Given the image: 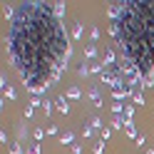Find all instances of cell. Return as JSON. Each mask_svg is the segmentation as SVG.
Wrapping results in <instances>:
<instances>
[{"instance_id":"1","label":"cell","mask_w":154,"mask_h":154,"mask_svg":"<svg viewBox=\"0 0 154 154\" xmlns=\"http://www.w3.org/2000/svg\"><path fill=\"white\" fill-rule=\"evenodd\" d=\"M5 45L10 65L32 97L45 94L60 80L72 55L70 35L55 17L52 3H23L15 10Z\"/></svg>"},{"instance_id":"2","label":"cell","mask_w":154,"mask_h":154,"mask_svg":"<svg viewBox=\"0 0 154 154\" xmlns=\"http://www.w3.org/2000/svg\"><path fill=\"white\" fill-rule=\"evenodd\" d=\"M119 55L129 57L144 77V87L154 85V3L127 0L122 15L109 23Z\"/></svg>"},{"instance_id":"3","label":"cell","mask_w":154,"mask_h":154,"mask_svg":"<svg viewBox=\"0 0 154 154\" xmlns=\"http://www.w3.org/2000/svg\"><path fill=\"white\" fill-rule=\"evenodd\" d=\"M55 107H57V112L67 114V112H70V100H67L65 94H60V97H55Z\"/></svg>"},{"instance_id":"4","label":"cell","mask_w":154,"mask_h":154,"mask_svg":"<svg viewBox=\"0 0 154 154\" xmlns=\"http://www.w3.org/2000/svg\"><path fill=\"white\" fill-rule=\"evenodd\" d=\"M90 100H92V104H94V107H104V100H102L100 87H92V90H90Z\"/></svg>"},{"instance_id":"5","label":"cell","mask_w":154,"mask_h":154,"mask_svg":"<svg viewBox=\"0 0 154 154\" xmlns=\"http://www.w3.org/2000/svg\"><path fill=\"white\" fill-rule=\"evenodd\" d=\"M94 57H97V45H94V42L85 45V60H87V62H94Z\"/></svg>"},{"instance_id":"6","label":"cell","mask_w":154,"mask_h":154,"mask_svg":"<svg viewBox=\"0 0 154 154\" xmlns=\"http://www.w3.org/2000/svg\"><path fill=\"white\" fill-rule=\"evenodd\" d=\"M124 132H127V137H132V139H137L139 137V132H137V127H134V122H124Z\"/></svg>"},{"instance_id":"7","label":"cell","mask_w":154,"mask_h":154,"mask_svg":"<svg viewBox=\"0 0 154 154\" xmlns=\"http://www.w3.org/2000/svg\"><path fill=\"white\" fill-rule=\"evenodd\" d=\"M52 13H55V17H65V3H52Z\"/></svg>"},{"instance_id":"8","label":"cell","mask_w":154,"mask_h":154,"mask_svg":"<svg viewBox=\"0 0 154 154\" xmlns=\"http://www.w3.org/2000/svg\"><path fill=\"white\" fill-rule=\"evenodd\" d=\"M124 122H127V119H124V114H117V117H112V129H122V127H124Z\"/></svg>"},{"instance_id":"9","label":"cell","mask_w":154,"mask_h":154,"mask_svg":"<svg viewBox=\"0 0 154 154\" xmlns=\"http://www.w3.org/2000/svg\"><path fill=\"white\" fill-rule=\"evenodd\" d=\"M82 97V90L80 87H70L67 90V100H80Z\"/></svg>"},{"instance_id":"10","label":"cell","mask_w":154,"mask_h":154,"mask_svg":"<svg viewBox=\"0 0 154 154\" xmlns=\"http://www.w3.org/2000/svg\"><path fill=\"white\" fill-rule=\"evenodd\" d=\"M77 75H80V77H87V75H90V62H87V60H82V65H80V70H77Z\"/></svg>"},{"instance_id":"11","label":"cell","mask_w":154,"mask_h":154,"mask_svg":"<svg viewBox=\"0 0 154 154\" xmlns=\"http://www.w3.org/2000/svg\"><path fill=\"white\" fill-rule=\"evenodd\" d=\"M132 102H134V104H144V92H142V90H134Z\"/></svg>"},{"instance_id":"12","label":"cell","mask_w":154,"mask_h":154,"mask_svg":"<svg viewBox=\"0 0 154 154\" xmlns=\"http://www.w3.org/2000/svg\"><path fill=\"white\" fill-rule=\"evenodd\" d=\"M112 114L117 117V114H124V104L122 102H112Z\"/></svg>"},{"instance_id":"13","label":"cell","mask_w":154,"mask_h":154,"mask_svg":"<svg viewBox=\"0 0 154 154\" xmlns=\"http://www.w3.org/2000/svg\"><path fill=\"white\" fill-rule=\"evenodd\" d=\"M102 70H104V65H102V62H90V72L102 75Z\"/></svg>"},{"instance_id":"14","label":"cell","mask_w":154,"mask_h":154,"mask_svg":"<svg viewBox=\"0 0 154 154\" xmlns=\"http://www.w3.org/2000/svg\"><path fill=\"white\" fill-rule=\"evenodd\" d=\"M90 127H92L94 132H97V129H104V127H102V119H100V117H92V119H90Z\"/></svg>"},{"instance_id":"15","label":"cell","mask_w":154,"mask_h":154,"mask_svg":"<svg viewBox=\"0 0 154 154\" xmlns=\"http://www.w3.org/2000/svg\"><path fill=\"white\" fill-rule=\"evenodd\" d=\"M60 142H62V144H72V142H75V134H72V132H65L62 137H60Z\"/></svg>"},{"instance_id":"16","label":"cell","mask_w":154,"mask_h":154,"mask_svg":"<svg viewBox=\"0 0 154 154\" xmlns=\"http://www.w3.org/2000/svg\"><path fill=\"white\" fill-rule=\"evenodd\" d=\"M10 154H23V142H13L10 144Z\"/></svg>"},{"instance_id":"17","label":"cell","mask_w":154,"mask_h":154,"mask_svg":"<svg viewBox=\"0 0 154 154\" xmlns=\"http://www.w3.org/2000/svg\"><path fill=\"white\" fill-rule=\"evenodd\" d=\"M72 37H75V40H80V37H82V25H80V23H75V27H72Z\"/></svg>"},{"instance_id":"18","label":"cell","mask_w":154,"mask_h":154,"mask_svg":"<svg viewBox=\"0 0 154 154\" xmlns=\"http://www.w3.org/2000/svg\"><path fill=\"white\" fill-rule=\"evenodd\" d=\"M3 15H5V17H10V23H13V17H15V10H13L10 5H3Z\"/></svg>"},{"instance_id":"19","label":"cell","mask_w":154,"mask_h":154,"mask_svg":"<svg viewBox=\"0 0 154 154\" xmlns=\"http://www.w3.org/2000/svg\"><path fill=\"white\" fill-rule=\"evenodd\" d=\"M32 137H35V142H42V137H45V132H42L40 127H37V129L32 132Z\"/></svg>"},{"instance_id":"20","label":"cell","mask_w":154,"mask_h":154,"mask_svg":"<svg viewBox=\"0 0 154 154\" xmlns=\"http://www.w3.org/2000/svg\"><path fill=\"white\" fill-rule=\"evenodd\" d=\"M52 104H55V102H47V100L42 102V109H45V117H47V114L52 112Z\"/></svg>"},{"instance_id":"21","label":"cell","mask_w":154,"mask_h":154,"mask_svg":"<svg viewBox=\"0 0 154 154\" xmlns=\"http://www.w3.org/2000/svg\"><path fill=\"white\" fill-rule=\"evenodd\" d=\"M92 134H94V129H92V127H90V124H87V127H85V129H82V137H85V139H90V137H92Z\"/></svg>"},{"instance_id":"22","label":"cell","mask_w":154,"mask_h":154,"mask_svg":"<svg viewBox=\"0 0 154 154\" xmlns=\"http://www.w3.org/2000/svg\"><path fill=\"white\" fill-rule=\"evenodd\" d=\"M90 37H92V42H97V40H100V27H92V32H90Z\"/></svg>"},{"instance_id":"23","label":"cell","mask_w":154,"mask_h":154,"mask_svg":"<svg viewBox=\"0 0 154 154\" xmlns=\"http://www.w3.org/2000/svg\"><path fill=\"white\" fill-rule=\"evenodd\" d=\"M134 142H137V147H142V149H144V144H147V137H144V134H139V137L134 139Z\"/></svg>"},{"instance_id":"24","label":"cell","mask_w":154,"mask_h":154,"mask_svg":"<svg viewBox=\"0 0 154 154\" xmlns=\"http://www.w3.org/2000/svg\"><path fill=\"white\" fill-rule=\"evenodd\" d=\"M102 152H104V142L100 139L97 144H94V154H102Z\"/></svg>"},{"instance_id":"25","label":"cell","mask_w":154,"mask_h":154,"mask_svg":"<svg viewBox=\"0 0 154 154\" xmlns=\"http://www.w3.org/2000/svg\"><path fill=\"white\" fill-rule=\"evenodd\" d=\"M27 154H40V144H30V149H27Z\"/></svg>"},{"instance_id":"26","label":"cell","mask_w":154,"mask_h":154,"mask_svg":"<svg viewBox=\"0 0 154 154\" xmlns=\"http://www.w3.org/2000/svg\"><path fill=\"white\" fill-rule=\"evenodd\" d=\"M5 94H8V100H15V90H13V87H8Z\"/></svg>"},{"instance_id":"27","label":"cell","mask_w":154,"mask_h":154,"mask_svg":"<svg viewBox=\"0 0 154 154\" xmlns=\"http://www.w3.org/2000/svg\"><path fill=\"white\" fill-rule=\"evenodd\" d=\"M32 112H35L32 107H25V119H30V117H32Z\"/></svg>"},{"instance_id":"28","label":"cell","mask_w":154,"mask_h":154,"mask_svg":"<svg viewBox=\"0 0 154 154\" xmlns=\"http://www.w3.org/2000/svg\"><path fill=\"white\" fill-rule=\"evenodd\" d=\"M109 134H112V129H102V142H104V139H109Z\"/></svg>"},{"instance_id":"29","label":"cell","mask_w":154,"mask_h":154,"mask_svg":"<svg viewBox=\"0 0 154 154\" xmlns=\"http://www.w3.org/2000/svg\"><path fill=\"white\" fill-rule=\"evenodd\" d=\"M72 154H82V147H80V144H75V147H72Z\"/></svg>"},{"instance_id":"30","label":"cell","mask_w":154,"mask_h":154,"mask_svg":"<svg viewBox=\"0 0 154 154\" xmlns=\"http://www.w3.org/2000/svg\"><path fill=\"white\" fill-rule=\"evenodd\" d=\"M147 154H154V152H152V149H149V152H147Z\"/></svg>"}]
</instances>
